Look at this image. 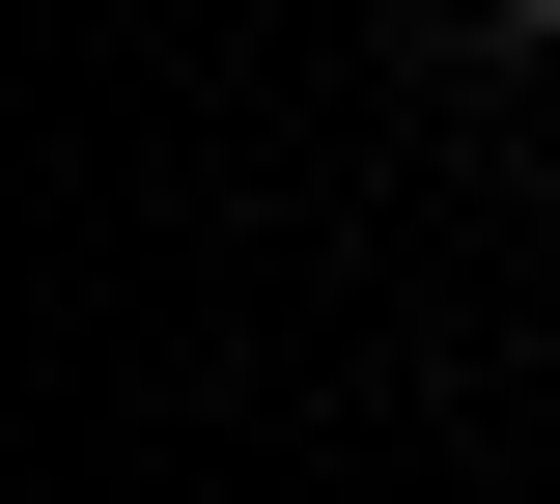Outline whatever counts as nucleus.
<instances>
[{"mask_svg": "<svg viewBox=\"0 0 560 504\" xmlns=\"http://www.w3.org/2000/svg\"><path fill=\"white\" fill-rule=\"evenodd\" d=\"M477 28H560V0H477Z\"/></svg>", "mask_w": 560, "mask_h": 504, "instance_id": "nucleus-1", "label": "nucleus"}]
</instances>
